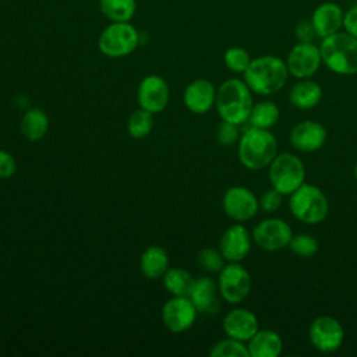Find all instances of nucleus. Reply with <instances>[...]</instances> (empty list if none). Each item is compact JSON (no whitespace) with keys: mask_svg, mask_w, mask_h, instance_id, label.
<instances>
[{"mask_svg":"<svg viewBox=\"0 0 357 357\" xmlns=\"http://www.w3.org/2000/svg\"><path fill=\"white\" fill-rule=\"evenodd\" d=\"M244 74V82L251 92L272 95L280 91L287 81L286 61L273 54H264L252 59Z\"/></svg>","mask_w":357,"mask_h":357,"instance_id":"1","label":"nucleus"},{"mask_svg":"<svg viewBox=\"0 0 357 357\" xmlns=\"http://www.w3.org/2000/svg\"><path fill=\"white\" fill-rule=\"evenodd\" d=\"M215 105L222 120L241 124L248 120L254 106L251 89L238 78L226 79L216 89Z\"/></svg>","mask_w":357,"mask_h":357,"instance_id":"2","label":"nucleus"},{"mask_svg":"<svg viewBox=\"0 0 357 357\" xmlns=\"http://www.w3.org/2000/svg\"><path fill=\"white\" fill-rule=\"evenodd\" d=\"M322 63L335 74H357V38L343 32H336L324 38L319 43Z\"/></svg>","mask_w":357,"mask_h":357,"instance_id":"3","label":"nucleus"},{"mask_svg":"<svg viewBox=\"0 0 357 357\" xmlns=\"http://www.w3.org/2000/svg\"><path fill=\"white\" fill-rule=\"evenodd\" d=\"M238 160L248 170H261L278 155V142L269 130L250 127L238 141Z\"/></svg>","mask_w":357,"mask_h":357,"instance_id":"4","label":"nucleus"},{"mask_svg":"<svg viewBox=\"0 0 357 357\" xmlns=\"http://www.w3.org/2000/svg\"><path fill=\"white\" fill-rule=\"evenodd\" d=\"M289 208L293 216L307 225L322 222L329 212V204L324 191L314 185L303 183L290 194Z\"/></svg>","mask_w":357,"mask_h":357,"instance_id":"5","label":"nucleus"},{"mask_svg":"<svg viewBox=\"0 0 357 357\" xmlns=\"http://www.w3.org/2000/svg\"><path fill=\"white\" fill-rule=\"evenodd\" d=\"M304 163L293 153H279L269 165L271 185L282 195H290L304 183Z\"/></svg>","mask_w":357,"mask_h":357,"instance_id":"6","label":"nucleus"},{"mask_svg":"<svg viewBox=\"0 0 357 357\" xmlns=\"http://www.w3.org/2000/svg\"><path fill=\"white\" fill-rule=\"evenodd\" d=\"M139 43V33L132 24L112 22L99 35V50L112 59L124 57L132 53Z\"/></svg>","mask_w":357,"mask_h":357,"instance_id":"7","label":"nucleus"},{"mask_svg":"<svg viewBox=\"0 0 357 357\" xmlns=\"http://www.w3.org/2000/svg\"><path fill=\"white\" fill-rule=\"evenodd\" d=\"M218 287L220 296L230 304H238L251 290V276L238 262H230L219 272Z\"/></svg>","mask_w":357,"mask_h":357,"instance_id":"8","label":"nucleus"},{"mask_svg":"<svg viewBox=\"0 0 357 357\" xmlns=\"http://www.w3.org/2000/svg\"><path fill=\"white\" fill-rule=\"evenodd\" d=\"M322 64L319 46L312 42H297L289 52L286 59L287 71L294 78L312 77Z\"/></svg>","mask_w":357,"mask_h":357,"instance_id":"9","label":"nucleus"},{"mask_svg":"<svg viewBox=\"0 0 357 357\" xmlns=\"http://www.w3.org/2000/svg\"><path fill=\"white\" fill-rule=\"evenodd\" d=\"M308 339L317 350L332 353L342 346L344 331L337 319L322 315L311 322L308 328Z\"/></svg>","mask_w":357,"mask_h":357,"instance_id":"10","label":"nucleus"},{"mask_svg":"<svg viewBox=\"0 0 357 357\" xmlns=\"http://www.w3.org/2000/svg\"><path fill=\"white\" fill-rule=\"evenodd\" d=\"M291 237L290 225L279 218H268L259 222L252 230L254 241L265 251H278L287 247Z\"/></svg>","mask_w":357,"mask_h":357,"instance_id":"11","label":"nucleus"},{"mask_svg":"<svg viewBox=\"0 0 357 357\" xmlns=\"http://www.w3.org/2000/svg\"><path fill=\"white\" fill-rule=\"evenodd\" d=\"M222 206L225 213L237 222L252 219L258 209L259 202L254 192L243 185H233L226 190L222 198Z\"/></svg>","mask_w":357,"mask_h":357,"instance_id":"12","label":"nucleus"},{"mask_svg":"<svg viewBox=\"0 0 357 357\" xmlns=\"http://www.w3.org/2000/svg\"><path fill=\"white\" fill-rule=\"evenodd\" d=\"M197 312L190 297L173 296L162 307V321L170 332L181 333L192 326Z\"/></svg>","mask_w":357,"mask_h":357,"instance_id":"13","label":"nucleus"},{"mask_svg":"<svg viewBox=\"0 0 357 357\" xmlns=\"http://www.w3.org/2000/svg\"><path fill=\"white\" fill-rule=\"evenodd\" d=\"M170 91L169 85L160 75L151 74L146 75L138 85L137 89V100L139 107L151 112L159 113L162 112L169 102Z\"/></svg>","mask_w":357,"mask_h":357,"instance_id":"14","label":"nucleus"},{"mask_svg":"<svg viewBox=\"0 0 357 357\" xmlns=\"http://www.w3.org/2000/svg\"><path fill=\"white\" fill-rule=\"evenodd\" d=\"M251 250L250 233L243 225L227 227L219 241V251L229 262H240Z\"/></svg>","mask_w":357,"mask_h":357,"instance_id":"15","label":"nucleus"},{"mask_svg":"<svg viewBox=\"0 0 357 357\" xmlns=\"http://www.w3.org/2000/svg\"><path fill=\"white\" fill-rule=\"evenodd\" d=\"M344 11L335 1H324L315 7L311 15V24L315 35L321 39L339 32L343 28Z\"/></svg>","mask_w":357,"mask_h":357,"instance_id":"16","label":"nucleus"},{"mask_svg":"<svg viewBox=\"0 0 357 357\" xmlns=\"http://www.w3.org/2000/svg\"><path fill=\"white\" fill-rule=\"evenodd\" d=\"M326 130L322 124L312 120H304L296 124L290 132L291 145L301 152H315L324 146Z\"/></svg>","mask_w":357,"mask_h":357,"instance_id":"17","label":"nucleus"},{"mask_svg":"<svg viewBox=\"0 0 357 357\" xmlns=\"http://www.w3.org/2000/svg\"><path fill=\"white\" fill-rule=\"evenodd\" d=\"M216 100L215 85L205 78H197L190 82L184 91V105L185 107L195 113L204 114L211 110Z\"/></svg>","mask_w":357,"mask_h":357,"instance_id":"18","label":"nucleus"},{"mask_svg":"<svg viewBox=\"0 0 357 357\" xmlns=\"http://www.w3.org/2000/svg\"><path fill=\"white\" fill-rule=\"evenodd\" d=\"M223 331L229 337L248 342L258 332V319L245 308H234L223 318Z\"/></svg>","mask_w":357,"mask_h":357,"instance_id":"19","label":"nucleus"},{"mask_svg":"<svg viewBox=\"0 0 357 357\" xmlns=\"http://www.w3.org/2000/svg\"><path fill=\"white\" fill-rule=\"evenodd\" d=\"M220 291L218 284L208 276H202L195 280L190 293V300L198 312L215 315L220 310Z\"/></svg>","mask_w":357,"mask_h":357,"instance_id":"20","label":"nucleus"},{"mask_svg":"<svg viewBox=\"0 0 357 357\" xmlns=\"http://www.w3.org/2000/svg\"><path fill=\"white\" fill-rule=\"evenodd\" d=\"M250 357H276L282 353L283 342L275 331H259L248 340Z\"/></svg>","mask_w":357,"mask_h":357,"instance_id":"21","label":"nucleus"},{"mask_svg":"<svg viewBox=\"0 0 357 357\" xmlns=\"http://www.w3.org/2000/svg\"><path fill=\"white\" fill-rule=\"evenodd\" d=\"M321 86L315 81L307 78L296 82L289 92V100L297 109H312L321 102Z\"/></svg>","mask_w":357,"mask_h":357,"instance_id":"22","label":"nucleus"},{"mask_svg":"<svg viewBox=\"0 0 357 357\" xmlns=\"http://www.w3.org/2000/svg\"><path fill=\"white\" fill-rule=\"evenodd\" d=\"M139 269L148 279H159L169 269L167 252L159 245L148 247L139 258Z\"/></svg>","mask_w":357,"mask_h":357,"instance_id":"23","label":"nucleus"},{"mask_svg":"<svg viewBox=\"0 0 357 357\" xmlns=\"http://www.w3.org/2000/svg\"><path fill=\"white\" fill-rule=\"evenodd\" d=\"M49 117L46 114V112H43L39 107H32L28 109L20 123V128H21V134L24 135V138H26L28 141H39L42 139L47 131H49Z\"/></svg>","mask_w":357,"mask_h":357,"instance_id":"24","label":"nucleus"},{"mask_svg":"<svg viewBox=\"0 0 357 357\" xmlns=\"http://www.w3.org/2000/svg\"><path fill=\"white\" fill-rule=\"evenodd\" d=\"M162 278H163V284L166 290L173 296L188 297L195 283V279L192 278V275L188 271L178 266L169 268Z\"/></svg>","mask_w":357,"mask_h":357,"instance_id":"25","label":"nucleus"},{"mask_svg":"<svg viewBox=\"0 0 357 357\" xmlns=\"http://www.w3.org/2000/svg\"><path fill=\"white\" fill-rule=\"evenodd\" d=\"M100 13L112 22H128L137 11L135 0H99Z\"/></svg>","mask_w":357,"mask_h":357,"instance_id":"26","label":"nucleus"},{"mask_svg":"<svg viewBox=\"0 0 357 357\" xmlns=\"http://www.w3.org/2000/svg\"><path fill=\"white\" fill-rule=\"evenodd\" d=\"M278 120H279V107L271 100H264L254 105L248 117L251 127L264 128V130H269L271 127H273L278 123Z\"/></svg>","mask_w":357,"mask_h":357,"instance_id":"27","label":"nucleus"},{"mask_svg":"<svg viewBox=\"0 0 357 357\" xmlns=\"http://www.w3.org/2000/svg\"><path fill=\"white\" fill-rule=\"evenodd\" d=\"M152 127H153V113H151L142 107L134 110L130 114L128 121H127L128 134L137 139L146 137L151 132Z\"/></svg>","mask_w":357,"mask_h":357,"instance_id":"28","label":"nucleus"},{"mask_svg":"<svg viewBox=\"0 0 357 357\" xmlns=\"http://www.w3.org/2000/svg\"><path fill=\"white\" fill-rule=\"evenodd\" d=\"M209 354L212 357H250L248 347L243 342L229 336L227 339L215 343L209 350Z\"/></svg>","mask_w":357,"mask_h":357,"instance_id":"29","label":"nucleus"},{"mask_svg":"<svg viewBox=\"0 0 357 357\" xmlns=\"http://www.w3.org/2000/svg\"><path fill=\"white\" fill-rule=\"evenodd\" d=\"M251 60L252 59L250 57V53L244 47H240V46L229 47L223 54V61H225L226 67L230 71L238 73V74H243L247 70Z\"/></svg>","mask_w":357,"mask_h":357,"instance_id":"30","label":"nucleus"},{"mask_svg":"<svg viewBox=\"0 0 357 357\" xmlns=\"http://www.w3.org/2000/svg\"><path fill=\"white\" fill-rule=\"evenodd\" d=\"M287 247L290 248V251L294 255L301 257V258H310V257L317 254L318 241H317V238H314L310 234L300 233V234H296V236L291 237Z\"/></svg>","mask_w":357,"mask_h":357,"instance_id":"31","label":"nucleus"},{"mask_svg":"<svg viewBox=\"0 0 357 357\" xmlns=\"http://www.w3.org/2000/svg\"><path fill=\"white\" fill-rule=\"evenodd\" d=\"M223 255L220 254V251L218 250H213V248H202L199 252H198V257H197V261L199 264V266L206 271V272H212V273H216V272H220L222 268H223Z\"/></svg>","mask_w":357,"mask_h":357,"instance_id":"32","label":"nucleus"},{"mask_svg":"<svg viewBox=\"0 0 357 357\" xmlns=\"http://www.w3.org/2000/svg\"><path fill=\"white\" fill-rule=\"evenodd\" d=\"M238 124L222 120L216 130V138L220 145L229 146L233 145L238 139Z\"/></svg>","mask_w":357,"mask_h":357,"instance_id":"33","label":"nucleus"},{"mask_svg":"<svg viewBox=\"0 0 357 357\" xmlns=\"http://www.w3.org/2000/svg\"><path fill=\"white\" fill-rule=\"evenodd\" d=\"M259 202V208L264 211V212H275L280 205H282V194L279 191H276L275 188H271V190H266L261 198L258 199Z\"/></svg>","mask_w":357,"mask_h":357,"instance_id":"34","label":"nucleus"},{"mask_svg":"<svg viewBox=\"0 0 357 357\" xmlns=\"http://www.w3.org/2000/svg\"><path fill=\"white\" fill-rule=\"evenodd\" d=\"M294 33H296L297 42H312V39L317 36L314 26L311 24V20L298 21L296 25Z\"/></svg>","mask_w":357,"mask_h":357,"instance_id":"35","label":"nucleus"},{"mask_svg":"<svg viewBox=\"0 0 357 357\" xmlns=\"http://www.w3.org/2000/svg\"><path fill=\"white\" fill-rule=\"evenodd\" d=\"M17 170L15 159L11 153L0 149V178H10Z\"/></svg>","mask_w":357,"mask_h":357,"instance_id":"36","label":"nucleus"},{"mask_svg":"<svg viewBox=\"0 0 357 357\" xmlns=\"http://www.w3.org/2000/svg\"><path fill=\"white\" fill-rule=\"evenodd\" d=\"M343 29L357 38V3L344 11Z\"/></svg>","mask_w":357,"mask_h":357,"instance_id":"37","label":"nucleus"},{"mask_svg":"<svg viewBox=\"0 0 357 357\" xmlns=\"http://www.w3.org/2000/svg\"><path fill=\"white\" fill-rule=\"evenodd\" d=\"M354 178H356V181H357V163H356V166H354Z\"/></svg>","mask_w":357,"mask_h":357,"instance_id":"38","label":"nucleus"},{"mask_svg":"<svg viewBox=\"0 0 357 357\" xmlns=\"http://www.w3.org/2000/svg\"><path fill=\"white\" fill-rule=\"evenodd\" d=\"M356 1H357V0H356Z\"/></svg>","mask_w":357,"mask_h":357,"instance_id":"39","label":"nucleus"}]
</instances>
